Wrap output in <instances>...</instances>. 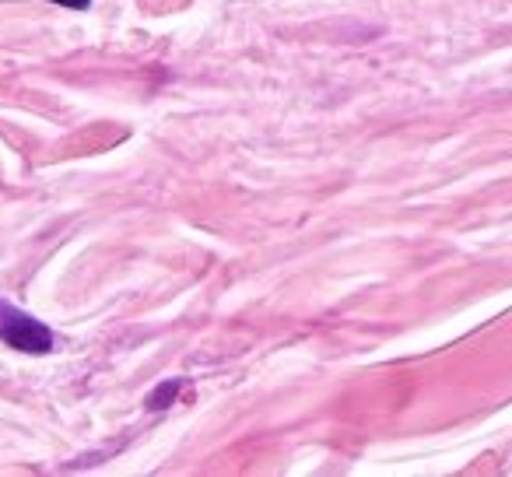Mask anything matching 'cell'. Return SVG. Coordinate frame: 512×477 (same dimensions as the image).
I'll return each instance as SVG.
<instances>
[{
  "instance_id": "1",
  "label": "cell",
  "mask_w": 512,
  "mask_h": 477,
  "mask_svg": "<svg viewBox=\"0 0 512 477\" xmlns=\"http://www.w3.org/2000/svg\"><path fill=\"white\" fill-rule=\"evenodd\" d=\"M0 341L15 351H25V355H46V351H53L50 327H43L36 316L22 313V309L4 299H0Z\"/></svg>"
},
{
  "instance_id": "2",
  "label": "cell",
  "mask_w": 512,
  "mask_h": 477,
  "mask_svg": "<svg viewBox=\"0 0 512 477\" xmlns=\"http://www.w3.org/2000/svg\"><path fill=\"white\" fill-rule=\"evenodd\" d=\"M50 4H60V8H71V11H85L92 0H50Z\"/></svg>"
}]
</instances>
